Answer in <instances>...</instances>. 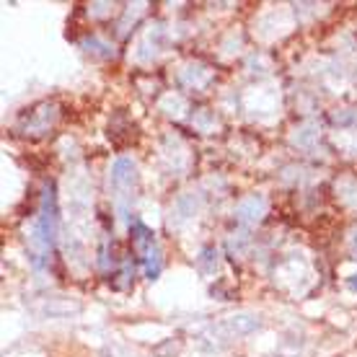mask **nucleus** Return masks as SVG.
I'll list each match as a JSON object with an SVG mask.
<instances>
[{"mask_svg": "<svg viewBox=\"0 0 357 357\" xmlns=\"http://www.w3.org/2000/svg\"><path fill=\"white\" fill-rule=\"evenodd\" d=\"M36 236L42 246H52L57 238V202H54L52 184L42 195V207H39V220H36Z\"/></svg>", "mask_w": 357, "mask_h": 357, "instance_id": "1", "label": "nucleus"}, {"mask_svg": "<svg viewBox=\"0 0 357 357\" xmlns=\"http://www.w3.org/2000/svg\"><path fill=\"white\" fill-rule=\"evenodd\" d=\"M132 249L143 261L148 259L151 254H155V251H158V243H155V238H153V233L148 231L143 223L132 225Z\"/></svg>", "mask_w": 357, "mask_h": 357, "instance_id": "3", "label": "nucleus"}, {"mask_svg": "<svg viewBox=\"0 0 357 357\" xmlns=\"http://www.w3.org/2000/svg\"><path fill=\"white\" fill-rule=\"evenodd\" d=\"M349 287H352V290H357V275L349 277Z\"/></svg>", "mask_w": 357, "mask_h": 357, "instance_id": "6", "label": "nucleus"}, {"mask_svg": "<svg viewBox=\"0 0 357 357\" xmlns=\"http://www.w3.org/2000/svg\"><path fill=\"white\" fill-rule=\"evenodd\" d=\"M132 184H135V163L130 158H119L112 166V187H114V197L119 205L130 197Z\"/></svg>", "mask_w": 357, "mask_h": 357, "instance_id": "2", "label": "nucleus"}, {"mask_svg": "<svg viewBox=\"0 0 357 357\" xmlns=\"http://www.w3.org/2000/svg\"><path fill=\"white\" fill-rule=\"evenodd\" d=\"M225 326H228L231 334H249V331L259 329V319L241 313V316H231V319L225 321Z\"/></svg>", "mask_w": 357, "mask_h": 357, "instance_id": "5", "label": "nucleus"}, {"mask_svg": "<svg viewBox=\"0 0 357 357\" xmlns=\"http://www.w3.org/2000/svg\"><path fill=\"white\" fill-rule=\"evenodd\" d=\"M267 210V202H264V197H246L241 205L236 207V218L243 220V223H259L261 215Z\"/></svg>", "mask_w": 357, "mask_h": 357, "instance_id": "4", "label": "nucleus"}]
</instances>
